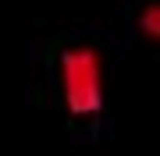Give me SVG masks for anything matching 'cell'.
<instances>
[{"label":"cell","instance_id":"1","mask_svg":"<svg viewBox=\"0 0 160 156\" xmlns=\"http://www.w3.org/2000/svg\"><path fill=\"white\" fill-rule=\"evenodd\" d=\"M64 106L75 117H92L103 106V64L92 46H75L61 57Z\"/></svg>","mask_w":160,"mask_h":156},{"label":"cell","instance_id":"2","mask_svg":"<svg viewBox=\"0 0 160 156\" xmlns=\"http://www.w3.org/2000/svg\"><path fill=\"white\" fill-rule=\"evenodd\" d=\"M139 29H142V35L149 43L160 39V7L157 4H146L142 7V14H139Z\"/></svg>","mask_w":160,"mask_h":156}]
</instances>
